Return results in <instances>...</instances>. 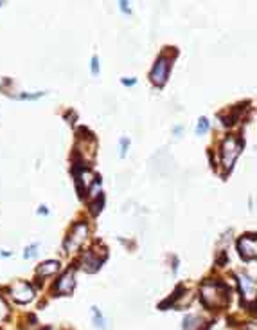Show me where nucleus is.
I'll list each match as a JSON object with an SVG mask.
<instances>
[{"instance_id":"nucleus-1","label":"nucleus","mask_w":257,"mask_h":330,"mask_svg":"<svg viewBox=\"0 0 257 330\" xmlns=\"http://www.w3.org/2000/svg\"><path fill=\"white\" fill-rule=\"evenodd\" d=\"M201 302L207 309H223L230 302L229 287L223 282H205L201 285Z\"/></svg>"},{"instance_id":"nucleus-2","label":"nucleus","mask_w":257,"mask_h":330,"mask_svg":"<svg viewBox=\"0 0 257 330\" xmlns=\"http://www.w3.org/2000/svg\"><path fill=\"white\" fill-rule=\"evenodd\" d=\"M241 148H243V143L239 141V139H236V137H227L223 141V147H221V159H223V166L227 170L234 166V161L241 154Z\"/></svg>"},{"instance_id":"nucleus-3","label":"nucleus","mask_w":257,"mask_h":330,"mask_svg":"<svg viewBox=\"0 0 257 330\" xmlns=\"http://www.w3.org/2000/svg\"><path fill=\"white\" fill-rule=\"evenodd\" d=\"M86 235H88L86 224H85V222H78V224L72 227V231L69 233V238L65 240V249L69 251V253L80 249L81 244L86 240Z\"/></svg>"},{"instance_id":"nucleus-4","label":"nucleus","mask_w":257,"mask_h":330,"mask_svg":"<svg viewBox=\"0 0 257 330\" xmlns=\"http://www.w3.org/2000/svg\"><path fill=\"white\" fill-rule=\"evenodd\" d=\"M169 71H171V60L168 56H160L155 63L153 71H151V81L155 85L162 87L166 81H168Z\"/></svg>"},{"instance_id":"nucleus-5","label":"nucleus","mask_w":257,"mask_h":330,"mask_svg":"<svg viewBox=\"0 0 257 330\" xmlns=\"http://www.w3.org/2000/svg\"><path fill=\"white\" fill-rule=\"evenodd\" d=\"M238 249L241 258L250 262V260L256 258L257 255V238L256 235H245L243 238H239L238 242Z\"/></svg>"},{"instance_id":"nucleus-6","label":"nucleus","mask_w":257,"mask_h":330,"mask_svg":"<svg viewBox=\"0 0 257 330\" xmlns=\"http://www.w3.org/2000/svg\"><path fill=\"white\" fill-rule=\"evenodd\" d=\"M11 298L16 303H27L34 298V289L25 282H16L11 287Z\"/></svg>"},{"instance_id":"nucleus-7","label":"nucleus","mask_w":257,"mask_h":330,"mask_svg":"<svg viewBox=\"0 0 257 330\" xmlns=\"http://www.w3.org/2000/svg\"><path fill=\"white\" fill-rule=\"evenodd\" d=\"M74 271L69 269L63 273V276H61L60 280H58L56 283V293L61 294V296H69V294H72V291H74Z\"/></svg>"},{"instance_id":"nucleus-8","label":"nucleus","mask_w":257,"mask_h":330,"mask_svg":"<svg viewBox=\"0 0 257 330\" xmlns=\"http://www.w3.org/2000/svg\"><path fill=\"white\" fill-rule=\"evenodd\" d=\"M239 287H241L245 303H254V300H256V282L252 278H248L247 274H239Z\"/></svg>"},{"instance_id":"nucleus-9","label":"nucleus","mask_w":257,"mask_h":330,"mask_svg":"<svg viewBox=\"0 0 257 330\" xmlns=\"http://www.w3.org/2000/svg\"><path fill=\"white\" fill-rule=\"evenodd\" d=\"M101 262H103V258H101V256H95V251H88L83 260V269L86 271V273H95V271L101 267Z\"/></svg>"},{"instance_id":"nucleus-10","label":"nucleus","mask_w":257,"mask_h":330,"mask_svg":"<svg viewBox=\"0 0 257 330\" xmlns=\"http://www.w3.org/2000/svg\"><path fill=\"white\" fill-rule=\"evenodd\" d=\"M58 271H60V262L51 260V262H45V264H42L38 267V276H52Z\"/></svg>"},{"instance_id":"nucleus-11","label":"nucleus","mask_w":257,"mask_h":330,"mask_svg":"<svg viewBox=\"0 0 257 330\" xmlns=\"http://www.w3.org/2000/svg\"><path fill=\"white\" fill-rule=\"evenodd\" d=\"M201 320L198 316H187L183 320V330H198L200 329Z\"/></svg>"},{"instance_id":"nucleus-12","label":"nucleus","mask_w":257,"mask_h":330,"mask_svg":"<svg viewBox=\"0 0 257 330\" xmlns=\"http://www.w3.org/2000/svg\"><path fill=\"white\" fill-rule=\"evenodd\" d=\"M92 314H93V320H95V327H97V329H104V320H103V316L99 314V309L93 307Z\"/></svg>"},{"instance_id":"nucleus-13","label":"nucleus","mask_w":257,"mask_h":330,"mask_svg":"<svg viewBox=\"0 0 257 330\" xmlns=\"http://www.w3.org/2000/svg\"><path fill=\"white\" fill-rule=\"evenodd\" d=\"M207 130H209V121H207L205 118H201L200 121H198V127H196V134H205Z\"/></svg>"},{"instance_id":"nucleus-14","label":"nucleus","mask_w":257,"mask_h":330,"mask_svg":"<svg viewBox=\"0 0 257 330\" xmlns=\"http://www.w3.org/2000/svg\"><path fill=\"white\" fill-rule=\"evenodd\" d=\"M7 314H9V309H7L4 300L0 298V321H4L5 318H7Z\"/></svg>"},{"instance_id":"nucleus-15","label":"nucleus","mask_w":257,"mask_h":330,"mask_svg":"<svg viewBox=\"0 0 257 330\" xmlns=\"http://www.w3.org/2000/svg\"><path fill=\"white\" fill-rule=\"evenodd\" d=\"M92 72H93V74H97V72H99V61H97V58H95V56L92 58Z\"/></svg>"},{"instance_id":"nucleus-16","label":"nucleus","mask_w":257,"mask_h":330,"mask_svg":"<svg viewBox=\"0 0 257 330\" xmlns=\"http://www.w3.org/2000/svg\"><path fill=\"white\" fill-rule=\"evenodd\" d=\"M121 148H122L121 156L124 157V156H126V148H128V139H122V141H121Z\"/></svg>"},{"instance_id":"nucleus-17","label":"nucleus","mask_w":257,"mask_h":330,"mask_svg":"<svg viewBox=\"0 0 257 330\" xmlns=\"http://www.w3.org/2000/svg\"><path fill=\"white\" fill-rule=\"evenodd\" d=\"M34 249H36V247H31V249L25 251V258H31V256L36 255V253H34Z\"/></svg>"},{"instance_id":"nucleus-18","label":"nucleus","mask_w":257,"mask_h":330,"mask_svg":"<svg viewBox=\"0 0 257 330\" xmlns=\"http://www.w3.org/2000/svg\"><path fill=\"white\" fill-rule=\"evenodd\" d=\"M121 9L124 11V13H128V4L126 2H121Z\"/></svg>"},{"instance_id":"nucleus-19","label":"nucleus","mask_w":257,"mask_h":330,"mask_svg":"<svg viewBox=\"0 0 257 330\" xmlns=\"http://www.w3.org/2000/svg\"><path fill=\"white\" fill-rule=\"evenodd\" d=\"M247 330H256V325H254V323H250V325H248V329Z\"/></svg>"},{"instance_id":"nucleus-20","label":"nucleus","mask_w":257,"mask_h":330,"mask_svg":"<svg viewBox=\"0 0 257 330\" xmlns=\"http://www.w3.org/2000/svg\"><path fill=\"white\" fill-rule=\"evenodd\" d=\"M43 330H54V329H43Z\"/></svg>"}]
</instances>
